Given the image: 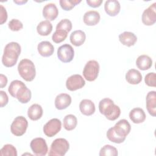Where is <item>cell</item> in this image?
<instances>
[{
	"label": "cell",
	"instance_id": "cell-27",
	"mask_svg": "<svg viewBox=\"0 0 156 156\" xmlns=\"http://www.w3.org/2000/svg\"><path fill=\"white\" fill-rule=\"evenodd\" d=\"M52 30V25L48 20L41 21L37 27L38 34L41 36H48Z\"/></svg>",
	"mask_w": 156,
	"mask_h": 156
},
{
	"label": "cell",
	"instance_id": "cell-31",
	"mask_svg": "<svg viewBox=\"0 0 156 156\" xmlns=\"http://www.w3.org/2000/svg\"><path fill=\"white\" fill-rule=\"evenodd\" d=\"M0 155L1 156H16L17 151L16 149L12 145L10 144H5L0 151Z\"/></svg>",
	"mask_w": 156,
	"mask_h": 156
},
{
	"label": "cell",
	"instance_id": "cell-13",
	"mask_svg": "<svg viewBox=\"0 0 156 156\" xmlns=\"http://www.w3.org/2000/svg\"><path fill=\"white\" fill-rule=\"evenodd\" d=\"M71 97L66 93H61L57 95L55 99V107L58 110H63L70 105Z\"/></svg>",
	"mask_w": 156,
	"mask_h": 156
},
{
	"label": "cell",
	"instance_id": "cell-30",
	"mask_svg": "<svg viewBox=\"0 0 156 156\" xmlns=\"http://www.w3.org/2000/svg\"><path fill=\"white\" fill-rule=\"evenodd\" d=\"M118 155L117 149L109 144L104 146L99 152L100 156H117Z\"/></svg>",
	"mask_w": 156,
	"mask_h": 156
},
{
	"label": "cell",
	"instance_id": "cell-5",
	"mask_svg": "<svg viewBox=\"0 0 156 156\" xmlns=\"http://www.w3.org/2000/svg\"><path fill=\"white\" fill-rule=\"evenodd\" d=\"M99 71V65L98 62L94 60H91L85 64L83 69V76L87 80L92 82L97 79Z\"/></svg>",
	"mask_w": 156,
	"mask_h": 156
},
{
	"label": "cell",
	"instance_id": "cell-8",
	"mask_svg": "<svg viewBox=\"0 0 156 156\" xmlns=\"http://www.w3.org/2000/svg\"><path fill=\"white\" fill-rule=\"evenodd\" d=\"M74 51L73 48L68 44L60 46L57 49V57L63 63H69L74 58Z\"/></svg>",
	"mask_w": 156,
	"mask_h": 156
},
{
	"label": "cell",
	"instance_id": "cell-1",
	"mask_svg": "<svg viewBox=\"0 0 156 156\" xmlns=\"http://www.w3.org/2000/svg\"><path fill=\"white\" fill-rule=\"evenodd\" d=\"M21 54V46L16 42H10L4 48L2 63L5 67H12L17 62Z\"/></svg>",
	"mask_w": 156,
	"mask_h": 156
},
{
	"label": "cell",
	"instance_id": "cell-11",
	"mask_svg": "<svg viewBox=\"0 0 156 156\" xmlns=\"http://www.w3.org/2000/svg\"><path fill=\"white\" fill-rule=\"evenodd\" d=\"M142 22L146 26H152L156 22V3L146 9L142 14Z\"/></svg>",
	"mask_w": 156,
	"mask_h": 156
},
{
	"label": "cell",
	"instance_id": "cell-17",
	"mask_svg": "<svg viewBox=\"0 0 156 156\" xmlns=\"http://www.w3.org/2000/svg\"><path fill=\"white\" fill-rule=\"evenodd\" d=\"M100 14L95 10H89L87 12L83 17V23L87 26H95L100 21Z\"/></svg>",
	"mask_w": 156,
	"mask_h": 156
},
{
	"label": "cell",
	"instance_id": "cell-16",
	"mask_svg": "<svg viewBox=\"0 0 156 156\" xmlns=\"http://www.w3.org/2000/svg\"><path fill=\"white\" fill-rule=\"evenodd\" d=\"M146 108L149 113L152 116H156V92L155 91H149L146 98Z\"/></svg>",
	"mask_w": 156,
	"mask_h": 156
},
{
	"label": "cell",
	"instance_id": "cell-6",
	"mask_svg": "<svg viewBox=\"0 0 156 156\" xmlns=\"http://www.w3.org/2000/svg\"><path fill=\"white\" fill-rule=\"evenodd\" d=\"M28 127V122L23 116L16 117L10 126V131L15 136H20L24 135Z\"/></svg>",
	"mask_w": 156,
	"mask_h": 156
},
{
	"label": "cell",
	"instance_id": "cell-15",
	"mask_svg": "<svg viewBox=\"0 0 156 156\" xmlns=\"http://www.w3.org/2000/svg\"><path fill=\"white\" fill-rule=\"evenodd\" d=\"M121 5L116 0H108L104 4V10L107 15L111 16L117 15L120 12Z\"/></svg>",
	"mask_w": 156,
	"mask_h": 156
},
{
	"label": "cell",
	"instance_id": "cell-32",
	"mask_svg": "<svg viewBox=\"0 0 156 156\" xmlns=\"http://www.w3.org/2000/svg\"><path fill=\"white\" fill-rule=\"evenodd\" d=\"M26 85L24 84V83H23L22 81L21 80H13L8 88V91L9 92V93L10 94V95L13 97L15 98V95L16 92L18 91V90L23 86Z\"/></svg>",
	"mask_w": 156,
	"mask_h": 156
},
{
	"label": "cell",
	"instance_id": "cell-41",
	"mask_svg": "<svg viewBox=\"0 0 156 156\" xmlns=\"http://www.w3.org/2000/svg\"><path fill=\"white\" fill-rule=\"evenodd\" d=\"M0 81H1V88H2L6 86L7 83V78L5 76L2 74H0Z\"/></svg>",
	"mask_w": 156,
	"mask_h": 156
},
{
	"label": "cell",
	"instance_id": "cell-28",
	"mask_svg": "<svg viewBox=\"0 0 156 156\" xmlns=\"http://www.w3.org/2000/svg\"><path fill=\"white\" fill-rule=\"evenodd\" d=\"M77 124V119L76 116L69 114L66 115L63 118V127L68 131L74 129Z\"/></svg>",
	"mask_w": 156,
	"mask_h": 156
},
{
	"label": "cell",
	"instance_id": "cell-2",
	"mask_svg": "<svg viewBox=\"0 0 156 156\" xmlns=\"http://www.w3.org/2000/svg\"><path fill=\"white\" fill-rule=\"evenodd\" d=\"M99 110L101 114L104 115L110 121L116 120L121 114V110L119 106L115 105L110 98H104L100 101Z\"/></svg>",
	"mask_w": 156,
	"mask_h": 156
},
{
	"label": "cell",
	"instance_id": "cell-26",
	"mask_svg": "<svg viewBox=\"0 0 156 156\" xmlns=\"http://www.w3.org/2000/svg\"><path fill=\"white\" fill-rule=\"evenodd\" d=\"M136 65L138 68L141 70H147L151 68L152 60L151 58L147 55H141L136 58Z\"/></svg>",
	"mask_w": 156,
	"mask_h": 156
},
{
	"label": "cell",
	"instance_id": "cell-20",
	"mask_svg": "<svg viewBox=\"0 0 156 156\" xmlns=\"http://www.w3.org/2000/svg\"><path fill=\"white\" fill-rule=\"evenodd\" d=\"M119 40L123 45L130 47L135 44L137 41V37L133 32L125 31L119 34Z\"/></svg>",
	"mask_w": 156,
	"mask_h": 156
},
{
	"label": "cell",
	"instance_id": "cell-29",
	"mask_svg": "<svg viewBox=\"0 0 156 156\" xmlns=\"http://www.w3.org/2000/svg\"><path fill=\"white\" fill-rule=\"evenodd\" d=\"M107 138L112 142L115 143H117V144H119V143H123L126 137H122L119 136V135H118L116 133V132L115 131L113 127H111L110 128L107 132Z\"/></svg>",
	"mask_w": 156,
	"mask_h": 156
},
{
	"label": "cell",
	"instance_id": "cell-3",
	"mask_svg": "<svg viewBox=\"0 0 156 156\" xmlns=\"http://www.w3.org/2000/svg\"><path fill=\"white\" fill-rule=\"evenodd\" d=\"M18 71L20 76L27 82L32 81L35 77V67L32 61L29 59L21 60L18 65Z\"/></svg>",
	"mask_w": 156,
	"mask_h": 156
},
{
	"label": "cell",
	"instance_id": "cell-25",
	"mask_svg": "<svg viewBox=\"0 0 156 156\" xmlns=\"http://www.w3.org/2000/svg\"><path fill=\"white\" fill-rule=\"evenodd\" d=\"M43 108L38 104H34L30 106L27 110V116L32 121H37L41 118L43 115Z\"/></svg>",
	"mask_w": 156,
	"mask_h": 156
},
{
	"label": "cell",
	"instance_id": "cell-7",
	"mask_svg": "<svg viewBox=\"0 0 156 156\" xmlns=\"http://www.w3.org/2000/svg\"><path fill=\"white\" fill-rule=\"evenodd\" d=\"M30 146L34 154L37 156L46 155L48 151L46 142L42 138H35L33 139L30 142Z\"/></svg>",
	"mask_w": 156,
	"mask_h": 156
},
{
	"label": "cell",
	"instance_id": "cell-37",
	"mask_svg": "<svg viewBox=\"0 0 156 156\" xmlns=\"http://www.w3.org/2000/svg\"><path fill=\"white\" fill-rule=\"evenodd\" d=\"M144 82L149 87H156V74L155 73H149L145 76Z\"/></svg>",
	"mask_w": 156,
	"mask_h": 156
},
{
	"label": "cell",
	"instance_id": "cell-24",
	"mask_svg": "<svg viewBox=\"0 0 156 156\" xmlns=\"http://www.w3.org/2000/svg\"><path fill=\"white\" fill-rule=\"evenodd\" d=\"M126 80L130 84L136 85L141 82L142 75L139 71L130 69L126 74Z\"/></svg>",
	"mask_w": 156,
	"mask_h": 156
},
{
	"label": "cell",
	"instance_id": "cell-18",
	"mask_svg": "<svg viewBox=\"0 0 156 156\" xmlns=\"http://www.w3.org/2000/svg\"><path fill=\"white\" fill-rule=\"evenodd\" d=\"M38 53L44 57H48L51 56L54 51V46L48 41H43L37 46Z\"/></svg>",
	"mask_w": 156,
	"mask_h": 156
},
{
	"label": "cell",
	"instance_id": "cell-38",
	"mask_svg": "<svg viewBox=\"0 0 156 156\" xmlns=\"http://www.w3.org/2000/svg\"><path fill=\"white\" fill-rule=\"evenodd\" d=\"M0 103H1V107H3L5 106L9 102V98L7 93L4 91H0Z\"/></svg>",
	"mask_w": 156,
	"mask_h": 156
},
{
	"label": "cell",
	"instance_id": "cell-36",
	"mask_svg": "<svg viewBox=\"0 0 156 156\" xmlns=\"http://www.w3.org/2000/svg\"><path fill=\"white\" fill-rule=\"evenodd\" d=\"M8 26L12 31H18L23 29V24L20 20L17 19H12L9 21Z\"/></svg>",
	"mask_w": 156,
	"mask_h": 156
},
{
	"label": "cell",
	"instance_id": "cell-9",
	"mask_svg": "<svg viewBox=\"0 0 156 156\" xmlns=\"http://www.w3.org/2000/svg\"><path fill=\"white\" fill-rule=\"evenodd\" d=\"M62 128V122L57 118H52L43 127V132L48 137H52L58 133Z\"/></svg>",
	"mask_w": 156,
	"mask_h": 156
},
{
	"label": "cell",
	"instance_id": "cell-34",
	"mask_svg": "<svg viewBox=\"0 0 156 156\" xmlns=\"http://www.w3.org/2000/svg\"><path fill=\"white\" fill-rule=\"evenodd\" d=\"M67 35V32L63 30H56L52 36V40L55 43H60L66 38Z\"/></svg>",
	"mask_w": 156,
	"mask_h": 156
},
{
	"label": "cell",
	"instance_id": "cell-21",
	"mask_svg": "<svg viewBox=\"0 0 156 156\" xmlns=\"http://www.w3.org/2000/svg\"><path fill=\"white\" fill-rule=\"evenodd\" d=\"M129 118L135 124H140L146 119V114L141 108H134L129 113Z\"/></svg>",
	"mask_w": 156,
	"mask_h": 156
},
{
	"label": "cell",
	"instance_id": "cell-22",
	"mask_svg": "<svg viewBox=\"0 0 156 156\" xmlns=\"http://www.w3.org/2000/svg\"><path fill=\"white\" fill-rule=\"evenodd\" d=\"M71 43L75 46H80L83 44L86 39L85 33L81 30H77L73 32L69 37Z\"/></svg>",
	"mask_w": 156,
	"mask_h": 156
},
{
	"label": "cell",
	"instance_id": "cell-35",
	"mask_svg": "<svg viewBox=\"0 0 156 156\" xmlns=\"http://www.w3.org/2000/svg\"><path fill=\"white\" fill-rule=\"evenodd\" d=\"M72 23L68 19L62 20L56 26V30H63L69 32L72 29Z\"/></svg>",
	"mask_w": 156,
	"mask_h": 156
},
{
	"label": "cell",
	"instance_id": "cell-14",
	"mask_svg": "<svg viewBox=\"0 0 156 156\" xmlns=\"http://www.w3.org/2000/svg\"><path fill=\"white\" fill-rule=\"evenodd\" d=\"M58 15V10L55 4L49 3L43 7V16L48 21H54Z\"/></svg>",
	"mask_w": 156,
	"mask_h": 156
},
{
	"label": "cell",
	"instance_id": "cell-4",
	"mask_svg": "<svg viewBox=\"0 0 156 156\" xmlns=\"http://www.w3.org/2000/svg\"><path fill=\"white\" fill-rule=\"evenodd\" d=\"M69 149V144L66 139L57 138L52 143L48 155L49 156H63Z\"/></svg>",
	"mask_w": 156,
	"mask_h": 156
},
{
	"label": "cell",
	"instance_id": "cell-23",
	"mask_svg": "<svg viewBox=\"0 0 156 156\" xmlns=\"http://www.w3.org/2000/svg\"><path fill=\"white\" fill-rule=\"evenodd\" d=\"M31 96L30 90L26 85H24L18 90L15 98H16L22 104H26L30 100Z\"/></svg>",
	"mask_w": 156,
	"mask_h": 156
},
{
	"label": "cell",
	"instance_id": "cell-33",
	"mask_svg": "<svg viewBox=\"0 0 156 156\" xmlns=\"http://www.w3.org/2000/svg\"><path fill=\"white\" fill-rule=\"evenodd\" d=\"M81 1L77 0H60L59 1L62 9L66 11H69L73 9L75 5L79 4Z\"/></svg>",
	"mask_w": 156,
	"mask_h": 156
},
{
	"label": "cell",
	"instance_id": "cell-40",
	"mask_svg": "<svg viewBox=\"0 0 156 156\" xmlns=\"http://www.w3.org/2000/svg\"><path fill=\"white\" fill-rule=\"evenodd\" d=\"M87 3L88 5L93 8L99 7L102 3V0H87Z\"/></svg>",
	"mask_w": 156,
	"mask_h": 156
},
{
	"label": "cell",
	"instance_id": "cell-10",
	"mask_svg": "<svg viewBox=\"0 0 156 156\" xmlns=\"http://www.w3.org/2000/svg\"><path fill=\"white\" fill-rule=\"evenodd\" d=\"M85 85V81L80 74H73L66 81V88L69 91H76L80 89Z\"/></svg>",
	"mask_w": 156,
	"mask_h": 156
},
{
	"label": "cell",
	"instance_id": "cell-19",
	"mask_svg": "<svg viewBox=\"0 0 156 156\" xmlns=\"http://www.w3.org/2000/svg\"><path fill=\"white\" fill-rule=\"evenodd\" d=\"M79 109L80 112L86 116H91L95 112V105L92 101L90 99H83L79 104Z\"/></svg>",
	"mask_w": 156,
	"mask_h": 156
},
{
	"label": "cell",
	"instance_id": "cell-39",
	"mask_svg": "<svg viewBox=\"0 0 156 156\" xmlns=\"http://www.w3.org/2000/svg\"><path fill=\"white\" fill-rule=\"evenodd\" d=\"M1 12H0V24H2L6 22L7 19V13L6 9L2 5H0Z\"/></svg>",
	"mask_w": 156,
	"mask_h": 156
},
{
	"label": "cell",
	"instance_id": "cell-12",
	"mask_svg": "<svg viewBox=\"0 0 156 156\" xmlns=\"http://www.w3.org/2000/svg\"><path fill=\"white\" fill-rule=\"evenodd\" d=\"M113 127L116 133L122 137H126L131 130L130 124L125 119L118 121Z\"/></svg>",
	"mask_w": 156,
	"mask_h": 156
},
{
	"label": "cell",
	"instance_id": "cell-42",
	"mask_svg": "<svg viewBox=\"0 0 156 156\" xmlns=\"http://www.w3.org/2000/svg\"><path fill=\"white\" fill-rule=\"evenodd\" d=\"M13 2L18 5H21V4H25L27 2V1H15L14 0Z\"/></svg>",
	"mask_w": 156,
	"mask_h": 156
}]
</instances>
